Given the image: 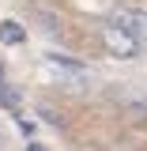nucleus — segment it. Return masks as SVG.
I'll return each mask as SVG.
<instances>
[{"instance_id": "nucleus-1", "label": "nucleus", "mask_w": 147, "mask_h": 151, "mask_svg": "<svg viewBox=\"0 0 147 151\" xmlns=\"http://www.w3.org/2000/svg\"><path fill=\"white\" fill-rule=\"evenodd\" d=\"M110 27H121V30H128L136 42H147V12L143 8H113Z\"/></svg>"}, {"instance_id": "nucleus-2", "label": "nucleus", "mask_w": 147, "mask_h": 151, "mask_svg": "<svg viewBox=\"0 0 147 151\" xmlns=\"http://www.w3.org/2000/svg\"><path fill=\"white\" fill-rule=\"evenodd\" d=\"M102 45H106V53L121 57V60H128V57L140 53V42H136L128 30H121V27H106V30H102Z\"/></svg>"}, {"instance_id": "nucleus-3", "label": "nucleus", "mask_w": 147, "mask_h": 151, "mask_svg": "<svg viewBox=\"0 0 147 151\" xmlns=\"http://www.w3.org/2000/svg\"><path fill=\"white\" fill-rule=\"evenodd\" d=\"M23 38H27V30L19 27L15 19H4V23H0V42H4V45H23Z\"/></svg>"}, {"instance_id": "nucleus-4", "label": "nucleus", "mask_w": 147, "mask_h": 151, "mask_svg": "<svg viewBox=\"0 0 147 151\" xmlns=\"http://www.w3.org/2000/svg\"><path fill=\"white\" fill-rule=\"evenodd\" d=\"M49 64L64 68V72H83V64H79L75 57H60V53H49Z\"/></svg>"}, {"instance_id": "nucleus-5", "label": "nucleus", "mask_w": 147, "mask_h": 151, "mask_svg": "<svg viewBox=\"0 0 147 151\" xmlns=\"http://www.w3.org/2000/svg\"><path fill=\"white\" fill-rule=\"evenodd\" d=\"M128 117L132 121H140L147 129V98H136V102H128Z\"/></svg>"}, {"instance_id": "nucleus-6", "label": "nucleus", "mask_w": 147, "mask_h": 151, "mask_svg": "<svg viewBox=\"0 0 147 151\" xmlns=\"http://www.w3.org/2000/svg\"><path fill=\"white\" fill-rule=\"evenodd\" d=\"M27 151H49L45 144H27Z\"/></svg>"}, {"instance_id": "nucleus-7", "label": "nucleus", "mask_w": 147, "mask_h": 151, "mask_svg": "<svg viewBox=\"0 0 147 151\" xmlns=\"http://www.w3.org/2000/svg\"><path fill=\"white\" fill-rule=\"evenodd\" d=\"M0 79H4V64H0Z\"/></svg>"}]
</instances>
